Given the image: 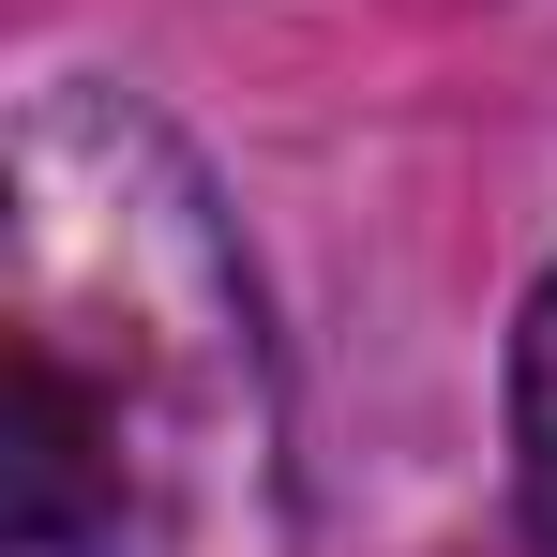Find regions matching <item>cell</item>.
I'll return each instance as SVG.
<instances>
[{"label":"cell","instance_id":"obj_1","mask_svg":"<svg viewBox=\"0 0 557 557\" xmlns=\"http://www.w3.org/2000/svg\"><path fill=\"white\" fill-rule=\"evenodd\" d=\"M15 528L30 557H301L286 392L211 182L91 91L15 121Z\"/></svg>","mask_w":557,"mask_h":557},{"label":"cell","instance_id":"obj_2","mask_svg":"<svg viewBox=\"0 0 557 557\" xmlns=\"http://www.w3.org/2000/svg\"><path fill=\"white\" fill-rule=\"evenodd\" d=\"M512 482H528V528L557 543V272L512 332Z\"/></svg>","mask_w":557,"mask_h":557}]
</instances>
